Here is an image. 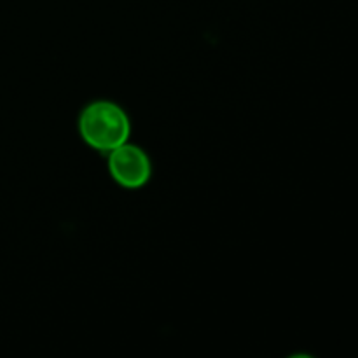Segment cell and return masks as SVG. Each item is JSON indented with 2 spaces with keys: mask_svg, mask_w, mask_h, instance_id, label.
<instances>
[{
  "mask_svg": "<svg viewBox=\"0 0 358 358\" xmlns=\"http://www.w3.org/2000/svg\"><path fill=\"white\" fill-rule=\"evenodd\" d=\"M79 133L91 149L108 154L128 142L131 122L121 105L110 100H96L80 112Z\"/></svg>",
  "mask_w": 358,
  "mask_h": 358,
  "instance_id": "cell-1",
  "label": "cell"
},
{
  "mask_svg": "<svg viewBox=\"0 0 358 358\" xmlns=\"http://www.w3.org/2000/svg\"><path fill=\"white\" fill-rule=\"evenodd\" d=\"M110 177L124 189H140L150 180L152 163L145 150L126 142L107 154Z\"/></svg>",
  "mask_w": 358,
  "mask_h": 358,
  "instance_id": "cell-2",
  "label": "cell"
},
{
  "mask_svg": "<svg viewBox=\"0 0 358 358\" xmlns=\"http://www.w3.org/2000/svg\"><path fill=\"white\" fill-rule=\"evenodd\" d=\"M289 358H315V357L308 355V353H296V355H292V357H289Z\"/></svg>",
  "mask_w": 358,
  "mask_h": 358,
  "instance_id": "cell-3",
  "label": "cell"
}]
</instances>
